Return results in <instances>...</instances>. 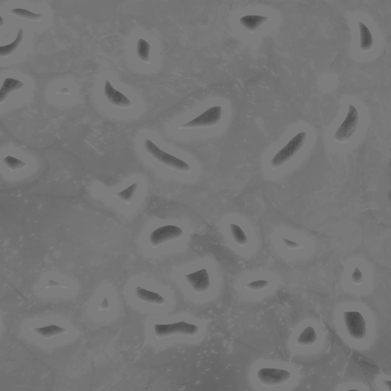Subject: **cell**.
<instances>
[{"label":"cell","instance_id":"cell-26","mask_svg":"<svg viewBox=\"0 0 391 391\" xmlns=\"http://www.w3.org/2000/svg\"><path fill=\"white\" fill-rule=\"evenodd\" d=\"M109 308V301H108L107 297L104 298L103 301H102V304L100 306V309H108Z\"/></svg>","mask_w":391,"mask_h":391},{"label":"cell","instance_id":"cell-24","mask_svg":"<svg viewBox=\"0 0 391 391\" xmlns=\"http://www.w3.org/2000/svg\"><path fill=\"white\" fill-rule=\"evenodd\" d=\"M351 281L354 284H356V285H360V284L362 283L363 281V274L361 272L358 268H355L354 269V272H353L352 275H351Z\"/></svg>","mask_w":391,"mask_h":391},{"label":"cell","instance_id":"cell-10","mask_svg":"<svg viewBox=\"0 0 391 391\" xmlns=\"http://www.w3.org/2000/svg\"><path fill=\"white\" fill-rule=\"evenodd\" d=\"M104 94L106 99L113 105L119 108H129L132 106V102L129 98L119 91H116L109 81H105L104 86Z\"/></svg>","mask_w":391,"mask_h":391},{"label":"cell","instance_id":"cell-20","mask_svg":"<svg viewBox=\"0 0 391 391\" xmlns=\"http://www.w3.org/2000/svg\"><path fill=\"white\" fill-rule=\"evenodd\" d=\"M231 233L233 235V237L234 238L235 241L240 246L245 245L247 243V238L246 236L245 233L244 231L242 229L240 226L236 224L230 225Z\"/></svg>","mask_w":391,"mask_h":391},{"label":"cell","instance_id":"cell-3","mask_svg":"<svg viewBox=\"0 0 391 391\" xmlns=\"http://www.w3.org/2000/svg\"><path fill=\"white\" fill-rule=\"evenodd\" d=\"M344 323L347 333L355 341H362L367 336V324L359 312L347 311L344 313Z\"/></svg>","mask_w":391,"mask_h":391},{"label":"cell","instance_id":"cell-23","mask_svg":"<svg viewBox=\"0 0 391 391\" xmlns=\"http://www.w3.org/2000/svg\"><path fill=\"white\" fill-rule=\"evenodd\" d=\"M270 283L265 280H259V281H253L247 284V288L253 291H260L265 289L269 286Z\"/></svg>","mask_w":391,"mask_h":391},{"label":"cell","instance_id":"cell-17","mask_svg":"<svg viewBox=\"0 0 391 391\" xmlns=\"http://www.w3.org/2000/svg\"><path fill=\"white\" fill-rule=\"evenodd\" d=\"M11 15L19 17L22 19L30 21V22H40L43 19L44 15L41 13H35L24 8H15L10 12Z\"/></svg>","mask_w":391,"mask_h":391},{"label":"cell","instance_id":"cell-29","mask_svg":"<svg viewBox=\"0 0 391 391\" xmlns=\"http://www.w3.org/2000/svg\"><path fill=\"white\" fill-rule=\"evenodd\" d=\"M358 391V390L352 389V390H348V391Z\"/></svg>","mask_w":391,"mask_h":391},{"label":"cell","instance_id":"cell-5","mask_svg":"<svg viewBox=\"0 0 391 391\" xmlns=\"http://www.w3.org/2000/svg\"><path fill=\"white\" fill-rule=\"evenodd\" d=\"M358 112L352 105H348V112L344 122L335 133V140L340 143L348 142L352 137L358 125Z\"/></svg>","mask_w":391,"mask_h":391},{"label":"cell","instance_id":"cell-9","mask_svg":"<svg viewBox=\"0 0 391 391\" xmlns=\"http://www.w3.org/2000/svg\"><path fill=\"white\" fill-rule=\"evenodd\" d=\"M196 293H202L209 291L211 286L210 278L206 269L199 270L185 276Z\"/></svg>","mask_w":391,"mask_h":391},{"label":"cell","instance_id":"cell-14","mask_svg":"<svg viewBox=\"0 0 391 391\" xmlns=\"http://www.w3.org/2000/svg\"><path fill=\"white\" fill-rule=\"evenodd\" d=\"M24 32L22 29H19L16 39L12 43L0 47V58H7L15 53V50L20 46L23 39Z\"/></svg>","mask_w":391,"mask_h":391},{"label":"cell","instance_id":"cell-6","mask_svg":"<svg viewBox=\"0 0 391 391\" xmlns=\"http://www.w3.org/2000/svg\"><path fill=\"white\" fill-rule=\"evenodd\" d=\"M184 232L175 226H164L155 229L150 236V243L153 247L181 239Z\"/></svg>","mask_w":391,"mask_h":391},{"label":"cell","instance_id":"cell-28","mask_svg":"<svg viewBox=\"0 0 391 391\" xmlns=\"http://www.w3.org/2000/svg\"><path fill=\"white\" fill-rule=\"evenodd\" d=\"M4 25V20L2 16H0V29H2Z\"/></svg>","mask_w":391,"mask_h":391},{"label":"cell","instance_id":"cell-25","mask_svg":"<svg viewBox=\"0 0 391 391\" xmlns=\"http://www.w3.org/2000/svg\"><path fill=\"white\" fill-rule=\"evenodd\" d=\"M283 242H284V244H285V246L288 247L289 249H296V248H299L300 247V245L297 243L291 241L288 239H283Z\"/></svg>","mask_w":391,"mask_h":391},{"label":"cell","instance_id":"cell-4","mask_svg":"<svg viewBox=\"0 0 391 391\" xmlns=\"http://www.w3.org/2000/svg\"><path fill=\"white\" fill-rule=\"evenodd\" d=\"M257 378L261 385L272 388L286 384L291 379V375L286 370L262 368L257 371Z\"/></svg>","mask_w":391,"mask_h":391},{"label":"cell","instance_id":"cell-22","mask_svg":"<svg viewBox=\"0 0 391 391\" xmlns=\"http://www.w3.org/2000/svg\"><path fill=\"white\" fill-rule=\"evenodd\" d=\"M35 332L39 333L44 337H51V336H56V335L60 334V333H64V329L59 327V326H55V325H50V326H45V327H40L35 329Z\"/></svg>","mask_w":391,"mask_h":391},{"label":"cell","instance_id":"cell-27","mask_svg":"<svg viewBox=\"0 0 391 391\" xmlns=\"http://www.w3.org/2000/svg\"><path fill=\"white\" fill-rule=\"evenodd\" d=\"M57 94H70V93H69L68 89L64 88L62 89L61 91H60V93H57Z\"/></svg>","mask_w":391,"mask_h":391},{"label":"cell","instance_id":"cell-13","mask_svg":"<svg viewBox=\"0 0 391 391\" xmlns=\"http://www.w3.org/2000/svg\"><path fill=\"white\" fill-rule=\"evenodd\" d=\"M268 20V17L261 16V15H247L240 19V23L247 30L254 32Z\"/></svg>","mask_w":391,"mask_h":391},{"label":"cell","instance_id":"cell-7","mask_svg":"<svg viewBox=\"0 0 391 391\" xmlns=\"http://www.w3.org/2000/svg\"><path fill=\"white\" fill-rule=\"evenodd\" d=\"M155 334L160 337H165L171 335L182 334L187 336H194L198 332V327L195 325L190 324L185 322L174 323V324L161 325L154 326Z\"/></svg>","mask_w":391,"mask_h":391},{"label":"cell","instance_id":"cell-12","mask_svg":"<svg viewBox=\"0 0 391 391\" xmlns=\"http://www.w3.org/2000/svg\"><path fill=\"white\" fill-rule=\"evenodd\" d=\"M135 293H136L138 299L143 301V302H146V303L158 305V306L165 304V300L161 295L158 294L157 293L147 291V290L144 289L141 287H137L136 288Z\"/></svg>","mask_w":391,"mask_h":391},{"label":"cell","instance_id":"cell-18","mask_svg":"<svg viewBox=\"0 0 391 391\" xmlns=\"http://www.w3.org/2000/svg\"><path fill=\"white\" fill-rule=\"evenodd\" d=\"M138 188H139V184H132V185L129 186V188H126V190L117 193V194H115V196L119 198L121 200L123 201L124 202H126V204H129L134 198Z\"/></svg>","mask_w":391,"mask_h":391},{"label":"cell","instance_id":"cell-1","mask_svg":"<svg viewBox=\"0 0 391 391\" xmlns=\"http://www.w3.org/2000/svg\"><path fill=\"white\" fill-rule=\"evenodd\" d=\"M145 148L151 157H154L156 161H159L161 164L174 169L181 172L189 173L191 171V167L185 161L181 159L177 158L168 153L161 150L157 147L152 141L146 139L144 143Z\"/></svg>","mask_w":391,"mask_h":391},{"label":"cell","instance_id":"cell-19","mask_svg":"<svg viewBox=\"0 0 391 391\" xmlns=\"http://www.w3.org/2000/svg\"><path fill=\"white\" fill-rule=\"evenodd\" d=\"M150 46L144 39H139L137 43V54L139 58L144 62L150 60Z\"/></svg>","mask_w":391,"mask_h":391},{"label":"cell","instance_id":"cell-11","mask_svg":"<svg viewBox=\"0 0 391 391\" xmlns=\"http://www.w3.org/2000/svg\"><path fill=\"white\" fill-rule=\"evenodd\" d=\"M24 87L25 84L19 80L10 77L5 79L2 87L0 88V105L6 100L8 96L12 93L22 91Z\"/></svg>","mask_w":391,"mask_h":391},{"label":"cell","instance_id":"cell-8","mask_svg":"<svg viewBox=\"0 0 391 391\" xmlns=\"http://www.w3.org/2000/svg\"><path fill=\"white\" fill-rule=\"evenodd\" d=\"M223 109L221 106H213L202 112L197 117L184 125V127L198 128L213 126L219 123L222 118Z\"/></svg>","mask_w":391,"mask_h":391},{"label":"cell","instance_id":"cell-21","mask_svg":"<svg viewBox=\"0 0 391 391\" xmlns=\"http://www.w3.org/2000/svg\"><path fill=\"white\" fill-rule=\"evenodd\" d=\"M2 162L8 167L9 171H16L27 167V164L19 159L15 158L12 156H7L2 160Z\"/></svg>","mask_w":391,"mask_h":391},{"label":"cell","instance_id":"cell-16","mask_svg":"<svg viewBox=\"0 0 391 391\" xmlns=\"http://www.w3.org/2000/svg\"><path fill=\"white\" fill-rule=\"evenodd\" d=\"M358 26L361 34V50L362 51H367L372 48L374 44L372 35L368 28L362 22H359Z\"/></svg>","mask_w":391,"mask_h":391},{"label":"cell","instance_id":"cell-2","mask_svg":"<svg viewBox=\"0 0 391 391\" xmlns=\"http://www.w3.org/2000/svg\"><path fill=\"white\" fill-rule=\"evenodd\" d=\"M306 139V132H300L293 139L290 141L286 146H284L279 152L274 156L271 161L273 169H278L294 157L298 151L302 148Z\"/></svg>","mask_w":391,"mask_h":391},{"label":"cell","instance_id":"cell-15","mask_svg":"<svg viewBox=\"0 0 391 391\" xmlns=\"http://www.w3.org/2000/svg\"><path fill=\"white\" fill-rule=\"evenodd\" d=\"M317 340V335L314 329L311 326H308L303 330L298 337L296 342L301 346H309L314 344Z\"/></svg>","mask_w":391,"mask_h":391}]
</instances>
